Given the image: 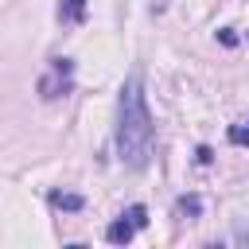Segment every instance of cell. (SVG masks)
Listing matches in <instances>:
<instances>
[{
    "label": "cell",
    "instance_id": "1",
    "mask_svg": "<svg viewBox=\"0 0 249 249\" xmlns=\"http://www.w3.org/2000/svg\"><path fill=\"white\" fill-rule=\"evenodd\" d=\"M152 113L140 89V74H132L121 89V105H117V156L128 167H144L152 156Z\"/></svg>",
    "mask_w": 249,
    "mask_h": 249
},
{
    "label": "cell",
    "instance_id": "2",
    "mask_svg": "<svg viewBox=\"0 0 249 249\" xmlns=\"http://www.w3.org/2000/svg\"><path fill=\"white\" fill-rule=\"evenodd\" d=\"M144 226H148V210L136 202V206H128V210H124V214L105 230V237H109L113 245H128V241L136 237V230H144Z\"/></svg>",
    "mask_w": 249,
    "mask_h": 249
},
{
    "label": "cell",
    "instance_id": "3",
    "mask_svg": "<svg viewBox=\"0 0 249 249\" xmlns=\"http://www.w3.org/2000/svg\"><path fill=\"white\" fill-rule=\"evenodd\" d=\"M66 89H70V58H54L51 62V74L39 82V93L43 97H58Z\"/></svg>",
    "mask_w": 249,
    "mask_h": 249
},
{
    "label": "cell",
    "instance_id": "4",
    "mask_svg": "<svg viewBox=\"0 0 249 249\" xmlns=\"http://www.w3.org/2000/svg\"><path fill=\"white\" fill-rule=\"evenodd\" d=\"M58 16H62L66 23L86 19V0H62V4H58Z\"/></svg>",
    "mask_w": 249,
    "mask_h": 249
},
{
    "label": "cell",
    "instance_id": "5",
    "mask_svg": "<svg viewBox=\"0 0 249 249\" xmlns=\"http://www.w3.org/2000/svg\"><path fill=\"white\" fill-rule=\"evenodd\" d=\"M51 202H54L58 210H82V198H78V195H62V191H54Z\"/></svg>",
    "mask_w": 249,
    "mask_h": 249
},
{
    "label": "cell",
    "instance_id": "6",
    "mask_svg": "<svg viewBox=\"0 0 249 249\" xmlns=\"http://www.w3.org/2000/svg\"><path fill=\"white\" fill-rule=\"evenodd\" d=\"M230 140L245 148V144H249V121H241V124H233V128H230Z\"/></svg>",
    "mask_w": 249,
    "mask_h": 249
},
{
    "label": "cell",
    "instance_id": "7",
    "mask_svg": "<svg viewBox=\"0 0 249 249\" xmlns=\"http://www.w3.org/2000/svg\"><path fill=\"white\" fill-rule=\"evenodd\" d=\"M179 210H183V214H198V198H183Z\"/></svg>",
    "mask_w": 249,
    "mask_h": 249
},
{
    "label": "cell",
    "instance_id": "8",
    "mask_svg": "<svg viewBox=\"0 0 249 249\" xmlns=\"http://www.w3.org/2000/svg\"><path fill=\"white\" fill-rule=\"evenodd\" d=\"M233 241H241V245H249V226H237V233H233Z\"/></svg>",
    "mask_w": 249,
    "mask_h": 249
}]
</instances>
